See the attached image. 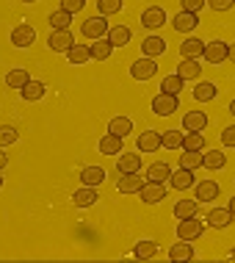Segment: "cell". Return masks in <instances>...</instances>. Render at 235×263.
<instances>
[{
	"label": "cell",
	"instance_id": "6da1fadb",
	"mask_svg": "<svg viewBox=\"0 0 235 263\" xmlns=\"http://www.w3.org/2000/svg\"><path fill=\"white\" fill-rule=\"evenodd\" d=\"M202 233H205V222H199L197 216L180 219V222H177V238L180 241H197Z\"/></svg>",
	"mask_w": 235,
	"mask_h": 263
},
{
	"label": "cell",
	"instance_id": "7a4b0ae2",
	"mask_svg": "<svg viewBox=\"0 0 235 263\" xmlns=\"http://www.w3.org/2000/svg\"><path fill=\"white\" fill-rule=\"evenodd\" d=\"M72 45H75V36H72L69 28H64V31H53V33H50V39H47V47L53 53H67Z\"/></svg>",
	"mask_w": 235,
	"mask_h": 263
},
{
	"label": "cell",
	"instance_id": "3957f363",
	"mask_svg": "<svg viewBox=\"0 0 235 263\" xmlns=\"http://www.w3.org/2000/svg\"><path fill=\"white\" fill-rule=\"evenodd\" d=\"M139 197H141V202H147V205H155V202L166 200V186H163V183H155V180H147L144 186H141Z\"/></svg>",
	"mask_w": 235,
	"mask_h": 263
},
{
	"label": "cell",
	"instance_id": "277c9868",
	"mask_svg": "<svg viewBox=\"0 0 235 263\" xmlns=\"http://www.w3.org/2000/svg\"><path fill=\"white\" fill-rule=\"evenodd\" d=\"M227 50H230V45H227V42L213 39V42L205 45V55H202V59L208 61V64H222V61H227Z\"/></svg>",
	"mask_w": 235,
	"mask_h": 263
},
{
	"label": "cell",
	"instance_id": "5b68a950",
	"mask_svg": "<svg viewBox=\"0 0 235 263\" xmlns=\"http://www.w3.org/2000/svg\"><path fill=\"white\" fill-rule=\"evenodd\" d=\"M130 75L136 78V81H149V78L158 75V64H155V59H139L136 64L130 67Z\"/></svg>",
	"mask_w": 235,
	"mask_h": 263
},
{
	"label": "cell",
	"instance_id": "8992f818",
	"mask_svg": "<svg viewBox=\"0 0 235 263\" xmlns=\"http://www.w3.org/2000/svg\"><path fill=\"white\" fill-rule=\"evenodd\" d=\"M174 111H177V97L174 95L161 91L158 97H152V114H158V117H172Z\"/></svg>",
	"mask_w": 235,
	"mask_h": 263
},
{
	"label": "cell",
	"instance_id": "52a82bcc",
	"mask_svg": "<svg viewBox=\"0 0 235 263\" xmlns=\"http://www.w3.org/2000/svg\"><path fill=\"white\" fill-rule=\"evenodd\" d=\"M83 36L86 39H103L105 33H108V23H105V17L100 14V17H89L86 23H83Z\"/></svg>",
	"mask_w": 235,
	"mask_h": 263
},
{
	"label": "cell",
	"instance_id": "ba28073f",
	"mask_svg": "<svg viewBox=\"0 0 235 263\" xmlns=\"http://www.w3.org/2000/svg\"><path fill=\"white\" fill-rule=\"evenodd\" d=\"M33 42H36V31H33V25L23 23V25H17L11 31V45L14 47H31Z\"/></svg>",
	"mask_w": 235,
	"mask_h": 263
},
{
	"label": "cell",
	"instance_id": "9c48e42d",
	"mask_svg": "<svg viewBox=\"0 0 235 263\" xmlns=\"http://www.w3.org/2000/svg\"><path fill=\"white\" fill-rule=\"evenodd\" d=\"M144 183H147V180H144L139 172H130V175H122V177H119L116 191H119V194H139Z\"/></svg>",
	"mask_w": 235,
	"mask_h": 263
},
{
	"label": "cell",
	"instance_id": "30bf717a",
	"mask_svg": "<svg viewBox=\"0 0 235 263\" xmlns=\"http://www.w3.org/2000/svg\"><path fill=\"white\" fill-rule=\"evenodd\" d=\"M183 127H186V133H202L205 127H208V114L205 111H188L186 117H183Z\"/></svg>",
	"mask_w": 235,
	"mask_h": 263
},
{
	"label": "cell",
	"instance_id": "8fae6325",
	"mask_svg": "<svg viewBox=\"0 0 235 263\" xmlns=\"http://www.w3.org/2000/svg\"><path fill=\"white\" fill-rule=\"evenodd\" d=\"M97 200H100V194H97L94 186H83V189L72 191V205L75 208H91Z\"/></svg>",
	"mask_w": 235,
	"mask_h": 263
},
{
	"label": "cell",
	"instance_id": "7c38bea8",
	"mask_svg": "<svg viewBox=\"0 0 235 263\" xmlns=\"http://www.w3.org/2000/svg\"><path fill=\"white\" fill-rule=\"evenodd\" d=\"M163 23H166V11H163L161 6H149V9H144V14H141V25L149 28V31L161 28Z\"/></svg>",
	"mask_w": 235,
	"mask_h": 263
},
{
	"label": "cell",
	"instance_id": "4fadbf2b",
	"mask_svg": "<svg viewBox=\"0 0 235 263\" xmlns=\"http://www.w3.org/2000/svg\"><path fill=\"white\" fill-rule=\"evenodd\" d=\"M45 91H47V86L42 81H28L23 89H19V95H23V100L25 103H36V100H42V97H45Z\"/></svg>",
	"mask_w": 235,
	"mask_h": 263
},
{
	"label": "cell",
	"instance_id": "5bb4252c",
	"mask_svg": "<svg viewBox=\"0 0 235 263\" xmlns=\"http://www.w3.org/2000/svg\"><path fill=\"white\" fill-rule=\"evenodd\" d=\"M116 169H119V172H122V175L139 172V169H141V155H139V153H119Z\"/></svg>",
	"mask_w": 235,
	"mask_h": 263
},
{
	"label": "cell",
	"instance_id": "9a60e30c",
	"mask_svg": "<svg viewBox=\"0 0 235 263\" xmlns=\"http://www.w3.org/2000/svg\"><path fill=\"white\" fill-rule=\"evenodd\" d=\"M172 25H174L177 33H191V31H194V28L199 25V20H197V14L180 9V14H177V17L172 20Z\"/></svg>",
	"mask_w": 235,
	"mask_h": 263
},
{
	"label": "cell",
	"instance_id": "2e32d148",
	"mask_svg": "<svg viewBox=\"0 0 235 263\" xmlns=\"http://www.w3.org/2000/svg\"><path fill=\"white\" fill-rule=\"evenodd\" d=\"M141 53H144L147 59H158V55L166 53V42H163L161 36H147L144 42H141Z\"/></svg>",
	"mask_w": 235,
	"mask_h": 263
},
{
	"label": "cell",
	"instance_id": "e0dca14e",
	"mask_svg": "<svg viewBox=\"0 0 235 263\" xmlns=\"http://www.w3.org/2000/svg\"><path fill=\"white\" fill-rule=\"evenodd\" d=\"M232 213H230V208H213L210 213H208V219H205V222H208L210 227H216V230H224L227 224L232 222Z\"/></svg>",
	"mask_w": 235,
	"mask_h": 263
},
{
	"label": "cell",
	"instance_id": "ac0fdd59",
	"mask_svg": "<svg viewBox=\"0 0 235 263\" xmlns=\"http://www.w3.org/2000/svg\"><path fill=\"white\" fill-rule=\"evenodd\" d=\"M216 197H219V183L216 180L197 183V197H194L197 202H210V200H216Z\"/></svg>",
	"mask_w": 235,
	"mask_h": 263
},
{
	"label": "cell",
	"instance_id": "d6986e66",
	"mask_svg": "<svg viewBox=\"0 0 235 263\" xmlns=\"http://www.w3.org/2000/svg\"><path fill=\"white\" fill-rule=\"evenodd\" d=\"M161 150V133L158 130H144L139 136V153H155Z\"/></svg>",
	"mask_w": 235,
	"mask_h": 263
},
{
	"label": "cell",
	"instance_id": "ffe728a7",
	"mask_svg": "<svg viewBox=\"0 0 235 263\" xmlns=\"http://www.w3.org/2000/svg\"><path fill=\"white\" fill-rule=\"evenodd\" d=\"M169 183H172V189H177V191H186V189L194 186V172H191V169H183V166H180L177 172H172Z\"/></svg>",
	"mask_w": 235,
	"mask_h": 263
},
{
	"label": "cell",
	"instance_id": "44dd1931",
	"mask_svg": "<svg viewBox=\"0 0 235 263\" xmlns=\"http://www.w3.org/2000/svg\"><path fill=\"white\" fill-rule=\"evenodd\" d=\"M177 75H180L183 81H197V78L202 75V67H199L197 59H183L180 67H177Z\"/></svg>",
	"mask_w": 235,
	"mask_h": 263
},
{
	"label": "cell",
	"instance_id": "7402d4cb",
	"mask_svg": "<svg viewBox=\"0 0 235 263\" xmlns=\"http://www.w3.org/2000/svg\"><path fill=\"white\" fill-rule=\"evenodd\" d=\"M122 141L125 139H119V136H113V133H105V136L103 139H100V153H103V155H119V153H122Z\"/></svg>",
	"mask_w": 235,
	"mask_h": 263
},
{
	"label": "cell",
	"instance_id": "603a6c76",
	"mask_svg": "<svg viewBox=\"0 0 235 263\" xmlns=\"http://www.w3.org/2000/svg\"><path fill=\"white\" fill-rule=\"evenodd\" d=\"M81 180H83V186H100V183L105 180V169L103 166H83L81 169Z\"/></svg>",
	"mask_w": 235,
	"mask_h": 263
},
{
	"label": "cell",
	"instance_id": "cb8c5ba5",
	"mask_svg": "<svg viewBox=\"0 0 235 263\" xmlns=\"http://www.w3.org/2000/svg\"><path fill=\"white\" fill-rule=\"evenodd\" d=\"M194 258V247H191V241H180V244H174L172 250H169V260L174 263H186Z\"/></svg>",
	"mask_w": 235,
	"mask_h": 263
},
{
	"label": "cell",
	"instance_id": "d4e9b609",
	"mask_svg": "<svg viewBox=\"0 0 235 263\" xmlns=\"http://www.w3.org/2000/svg\"><path fill=\"white\" fill-rule=\"evenodd\" d=\"M89 53L94 61H108L111 53H113V45L108 39H94V45H89Z\"/></svg>",
	"mask_w": 235,
	"mask_h": 263
},
{
	"label": "cell",
	"instance_id": "484cf974",
	"mask_svg": "<svg viewBox=\"0 0 235 263\" xmlns=\"http://www.w3.org/2000/svg\"><path fill=\"white\" fill-rule=\"evenodd\" d=\"M180 55H183V59H202V55H205V42L186 39L180 45Z\"/></svg>",
	"mask_w": 235,
	"mask_h": 263
},
{
	"label": "cell",
	"instance_id": "4316f807",
	"mask_svg": "<svg viewBox=\"0 0 235 263\" xmlns=\"http://www.w3.org/2000/svg\"><path fill=\"white\" fill-rule=\"evenodd\" d=\"M28 81H31V75H28V69H23V67H14V69H9V75H6V86L9 89H23Z\"/></svg>",
	"mask_w": 235,
	"mask_h": 263
},
{
	"label": "cell",
	"instance_id": "83f0119b",
	"mask_svg": "<svg viewBox=\"0 0 235 263\" xmlns=\"http://www.w3.org/2000/svg\"><path fill=\"white\" fill-rule=\"evenodd\" d=\"M202 166L205 169H213V172H216V169H224L227 166V155L222 150H208V153L202 155Z\"/></svg>",
	"mask_w": 235,
	"mask_h": 263
},
{
	"label": "cell",
	"instance_id": "f1b7e54d",
	"mask_svg": "<svg viewBox=\"0 0 235 263\" xmlns=\"http://www.w3.org/2000/svg\"><path fill=\"white\" fill-rule=\"evenodd\" d=\"M216 83H210V81H202V83H197L194 86V100L197 103H210L213 97H216Z\"/></svg>",
	"mask_w": 235,
	"mask_h": 263
},
{
	"label": "cell",
	"instance_id": "f546056e",
	"mask_svg": "<svg viewBox=\"0 0 235 263\" xmlns=\"http://www.w3.org/2000/svg\"><path fill=\"white\" fill-rule=\"evenodd\" d=\"M108 42H111L113 47H125L127 42H130V28H125V25L108 28Z\"/></svg>",
	"mask_w": 235,
	"mask_h": 263
},
{
	"label": "cell",
	"instance_id": "4dcf8cb0",
	"mask_svg": "<svg viewBox=\"0 0 235 263\" xmlns=\"http://www.w3.org/2000/svg\"><path fill=\"white\" fill-rule=\"evenodd\" d=\"M130 130H133V122L127 117H113L108 122V133H113V136H119V139H125Z\"/></svg>",
	"mask_w": 235,
	"mask_h": 263
},
{
	"label": "cell",
	"instance_id": "1f68e13d",
	"mask_svg": "<svg viewBox=\"0 0 235 263\" xmlns=\"http://www.w3.org/2000/svg\"><path fill=\"white\" fill-rule=\"evenodd\" d=\"M169 177H172V169H169V163H152V166L147 169V180H155V183H166Z\"/></svg>",
	"mask_w": 235,
	"mask_h": 263
},
{
	"label": "cell",
	"instance_id": "d6a6232c",
	"mask_svg": "<svg viewBox=\"0 0 235 263\" xmlns=\"http://www.w3.org/2000/svg\"><path fill=\"white\" fill-rule=\"evenodd\" d=\"M155 252H158V244L155 241H139L136 247H133V258H139V260H149V258H155Z\"/></svg>",
	"mask_w": 235,
	"mask_h": 263
},
{
	"label": "cell",
	"instance_id": "836d02e7",
	"mask_svg": "<svg viewBox=\"0 0 235 263\" xmlns=\"http://www.w3.org/2000/svg\"><path fill=\"white\" fill-rule=\"evenodd\" d=\"M197 208H199V202H197V200H180V202L174 205V219L180 222V219L197 216Z\"/></svg>",
	"mask_w": 235,
	"mask_h": 263
},
{
	"label": "cell",
	"instance_id": "e575fe53",
	"mask_svg": "<svg viewBox=\"0 0 235 263\" xmlns=\"http://www.w3.org/2000/svg\"><path fill=\"white\" fill-rule=\"evenodd\" d=\"M67 59H69V64L81 67V64H86V61L91 59V53H89V47H86V45H72V47L67 50Z\"/></svg>",
	"mask_w": 235,
	"mask_h": 263
},
{
	"label": "cell",
	"instance_id": "d590c367",
	"mask_svg": "<svg viewBox=\"0 0 235 263\" xmlns=\"http://www.w3.org/2000/svg\"><path fill=\"white\" fill-rule=\"evenodd\" d=\"M183 136H186V133H180V130H163L161 133V147H166V150H180Z\"/></svg>",
	"mask_w": 235,
	"mask_h": 263
},
{
	"label": "cell",
	"instance_id": "8d00e7d4",
	"mask_svg": "<svg viewBox=\"0 0 235 263\" xmlns=\"http://www.w3.org/2000/svg\"><path fill=\"white\" fill-rule=\"evenodd\" d=\"M183 86H186V81H183L180 75H169V78H163L161 81V91H166V95H180Z\"/></svg>",
	"mask_w": 235,
	"mask_h": 263
},
{
	"label": "cell",
	"instance_id": "74e56055",
	"mask_svg": "<svg viewBox=\"0 0 235 263\" xmlns=\"http://www.w3.org/2000/svg\"><path fill=\"white\" fill-rule=\"evenodd\" d=\"M69 23H72V14L64 11V9L50 14V28H53V31H64V28H69Z\"/></svg>",
	"mask_w": 235,
	"mask_h": 263
},
{
	"label": "cell",
	"instance_id": "f35d334b",
	"mask_svg": "<svg viewBox=\"0 0 235 263\" xmlns=\"http://www.w3.org/2000/svg\"><path fill=\"white\" fill-rule=\"evenodd\" d=\"M180 166L183 169H191V172L199 169V166H202V153H199V150H186V153L180 155Z\"/></svg>",
	"mask_w": 235,
	"mask_h": 263
},
{
	"label": "cell",
	"instance_id": "ab89813d",
	"mask_svg": "<svg viewBox=\"0 0 235 263\" xmlns=\"http://www.w3.org/2000/svg\"><path fill=\"white\" fill-rule=\"evenodd\" d=\"M202 147H205L202 133H186L183 136V150H202Z\"/></svg>",
	"mask_w": 235,
	"mask_h": 263
},
{
	"label": "cell",
	"instance_id": "60d3db41",
	"mask_svg": "<svg viewBox=\"0 0 235 263\" xmlns=\"http://www.w3.org/2000/svg\"><path fill=\"white\" fill-rule=\"evenodd\" d=\"M97 9L103 17H108V14H119L122 11V0H97Z\"/></svg>",
	"mask_w": 235,
	"mask_h": 263
},
{
	"label": "cell",
	"instance_id": "b9f144b4",
	"mask_svg": "<svg viewBox=\"0 0 235 263\" xmlns=\"http://www.w3.org/2000/svg\"><path fill=\"white\" fill-rule=\"evenodd\" d=\"M17 139H19L17 127H11V125H0V147H9V144H14Z\"/></svg>",
	"mask_w": 235,
	"mask_h": 263
},
{
	"label": "cell",
	"instance_id": "7bdbcfd3",
	"mask_svg": "<svg viewBox=\"0 0 235 263\" xmlns=\"http://www.w3.org/2000/svg\"><path fill=\"white\" fill-rule=\"evenodd\" d=\"M83 6H86V0H61V9L69 11V14H77Z\"/></svg>",
	"mask_w": 235,
	"mask_h": 263
},
{
	"label": "cell",
	"instance_id": "ee69618b",
	"mask_svg": "<svg viewBox=\"0 0 235 263\" xmlns=\"http://www.w3.org/2000/svg\"><path fill=\"white\" fill-rule=\"evenodd\" d=\"M208 6L213 11H230L235 6V0H208Z\"/></svg>",
	"mask_w": 235,
	"mask_h": 263
},
{
	"label": "cell",
	"instance_id": "f6af8a7d",
	"mask_svg": "<svg viewBox=\"0 0 235 263\" xmlns=\"http://www.w3.org/2000/svg\"><path fill=\"white\" fill-rule=\"evenodd\" d=\"M222 144L224 147H235V125H230V127L222 130Z\"/></svg>",
	"mask_w": 235,
	"mask_h": 263
},
{
	"label": "cell",
	"instance_id": "bcb514c9",
	"mask_svg": "<svg viewBox=\"0 0 235 263\" xmlns=\"http://www.w3.org/2000/svg\"><path fill=\"white\" fill-rule=\"evenodd\" d=\"M202 6H205V0H183V11H191V14H197Z\"/></svg>",
	"mask_w": 235,
	"mask_h": 263
},
{
	"label": "cell",
	"instance_id": "7dc6e473",
	"mask_svg": "<svg viewBox=\"0 0 235 263\" xmlns=\"http://www.w3.org/2000/svg\"><path fill=\"white\" fill-rule=\"evenodd\" d=\"M6 163H9V155H6V153H0V169H6Z\"/></svg>",
	"mask_w": 235,
	"mask_h": 263
},
{
	"label": "cell",
	"instance_id": "c3c4849f",
	"mask_svg": "<svg viewBox=\"0 0 235 263\" xmlns=\"http://www.w3.org/2000/svg\"><path fill=\"white\" fill-rule=\"evenodd\" d=\"M227 59H230V61H235V42L230 45V50H227Z\"/></svg>",
	"mask_w": 235,
	"mask_h": 263
},
{
	"label": "cell",
	"instance_id": "681fc988",
	"mask_svg": "<svg viewBox=\"0 0 235 263\" xmlns=\"http://www.w3.org/2000/svg\"><path fill=\"white\" fill-rule=\"evenodd\" d=\"M230 213H232V216H235V197H232V200H230Z\"/></svg>",
	"mask_w": 235,
	"mask_h": 263
},
{
	"label": "cell",
	"instance_id": "f907efd6",
	"mask_svg": "<svg viewBox=\"0 0 235 263\" xmlns=\"http://www.w3.org/2000/svg\"><path fill=\"white\" fill-rule=\"evenodd\" d=\"M230 114H232V117H235V100L230 103Z\"/></svg>",
	"mask_w": 235,
	"mask_h": 263
},
{
	"label": "cell",
	"instance_id": "816d5d0a",
	"mask_svg": "<svg viewBox=\"0 0 235 263\" xmlns=\"http://www.w3.org/2000/svg\"><path fill=\"white\" fill-rule=\"evenodd\" d=\"M227 258H230V260H232V263H235V250H232V252H230V255H227Z\"/></svg>",
	"mask_w": 235,
	"mask_h": 263
},
{
	"label": "cell",
	"instance_id": "f5cc1de1",
	"mask_svg": "<svg viewBox=\"0 0 235 263\" xmlns=\"http://www.w3.org/2000/svg\"><path fill=\"white\" fill-rule=\"evenodd\" d=\"M23 3H36V0H23Z\"/></svg>",
	"mask_w": 235,
	"mask_h": 263
},
{
	"label": "cell",
	"instance_id": "db71d44e",
	"mask_svg": "<svg viewBox=\"0 0 235 263\" xmlns=\"http://www.w3.org/2000/svg\"><path fill=\"white\" fill-rule=\"evenodd\" d=\"M0 189H3V175H0Z\"/></svg>",
	"mask_w": 235,
	"mask_h": 263
}]
</instances>
